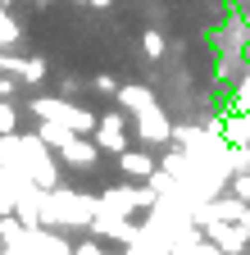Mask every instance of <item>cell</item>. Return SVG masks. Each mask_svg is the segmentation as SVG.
Wrapping results in <instances>:
<instances>
[{
  "mask_svg": "<svg viewBox=\"0 0 250 255\" xmlns=\"http://www.w3.org/2000/svg\"><path fill=\"white\" fill-rule=\"evenodd\" d=\"M23 87V78H14V73H0V101H14V91Z\"/></svg>",
  "mask_w": 250,
  "mask_h": 255,
  "instance_id": "16",
  "label": "cell"
},
{
  "mask_svg": "<svg viewBox=\"0 0 250 255\" xmlns=\"http://www.w3.org/2000/svg\"><path fill=\"white\" fill-rule=\"evenodd\" d=\"M18 37H23V32L9 18V5H0V46H18Z\"/></svg>",
  "mask_w": 250,
  "mask_h": 255,
  "instance_id": "11",
  "label": "cell"
},
{
  "mask_svg": "<svg viewBox=\"0 0 250 255\" xmlns=\"http://www.w3.org/2000/svg\"><path fill=\"white\" fill-rule=\"evenodd\" d=\"M5 73L23 78V87H41L46 82V59H37V55H9L5 50Z\"/></svg>",
  "mask_w": 250,
  "mask_h": 255,
  "instance_id": "6",
  "label": "cell"
},
{
  "mask_svg": "<svg viewBox=\"0 0 250 255\" xmlns=\"http://www.w3.org/2000/svg\"><path fill=\"white\" fill-rule=\"evenodd\" d=\"M228 187H232V196H241V201L250 205V173H232V182H228Z\"/></svg>",
  "mask_w": 250,
  "mask_h": 255,
  "instance_id": "14",
  "label": "cell"
},
{
  "mask_svg": "<svg viewBox=\"0 0 250 255\" xmlns=\"http://www.w3.org/2000/svg\"><path fill=\"white\" fill-rule=\"evenodd\" d=\"M96 219V196L86 191H69V187H50L46 205H41V228H91Z\"/></svg>",
  "mask_w": 250,
  "mask_h": 255,
  "instance_id": "1",
  "label": "cell"
},
{
  "mask_svg": "<svg viewBox=\"0 0 250 255\" xmlns=\"http://www.w3.org/2000/svg\"><path fill=\"white\" fill-rule=\"evenodd\" d=\"M23 246H27V255H73V246L59 237L55 228H27Z\"/></svg>",
  "mask_w": 250,
  "mask_h": 255,
  "instance_id": "5",
  "label": "cell"
},
{
  "mask_svg": "<svg viewBox=\"0 0 250 255\" xmlns=\"http://www.w3.org/2000/svg\"><path fill=\"white\" fill-rule=\"evenodd\" d=\"M0 5H14V0H0Z\"/></svg>",
  "mask_w": 250,
  "mask_h": 255,
  "instance_id": "20",
  "label": "cell"
},
{
  "mask_svg": "<svg viewBox=\"0 0 250 255\" xmlns=\"http://www.w3.org/2000/svg\"><path fill=\"white\" fill-rule=\"evenodd\" d=\"M82 5H86V0H82Z\"/></svg>",
  "mask_w": 250,
  "mask_h": 255,
  "instance_id": "21",
  "label": "cell"
},
{
  "mask_svg": "<svg viewBox=\"0 0 250 255\" xmlns=\"http://www.w3.org/2000/svg\"><path fill=\"white\" fill-rule=\"evenodd\" d=\"M96 159H100L96 137H82V132H73L69 146L59 150V164H69V169H96Z\"/></svg>",
  "mask_w": 250,
  "mask_h": 255,
  "instance_id": "4",
  "label": "cell"
},
{
  "mask_svg": "<svg viewBox=\"0 0 250 255\" xmlns=\"http://www.w3.org/2000/svg\"><path fill=\"white\" fill-rule=\"evenodd\" d=\"M5 132H18V105L14 101H0V137Z\"/></svg>",
  "mask_w": 250,
  "mask_h": 255,
  "instance_id": "12",
  "label": "cell"
},
{
  "mask_svg": "<svg viewBox=\"0 0 250 255\" xmlns=\"http://www.w3.org/2000/svg\"><path fill=\"white\" fill-rule=\"evenodd\" d=\"M86 5H96V9H109V5H114V0H86Z\"/></svg>",
  "mask_w": 250,
  "mask_h": 255,
  "instance_id": "19",
  "label": "cell"
},
{
  "mask_svg": "<svg viewBox=\"0 0 250 255\" xmlns=\"http://www.w3.org/2000/svg\"><path fill=\"white\" fill-rule=\"evenodd\" d=\"M37 137H41L50 150H64V146H69V137H73V128H69V123H59V119H41Z\"/></svg>",
  "mask_w": 250,
  "mask_h": 255,
  "instance_id": "9",
  "label": "cell"
},
{
  "mask_svg": "<svg viewBox=\"0 0 250 255\" xmlns=\"http://www.w3.org/2000/svg\"><path fill=\"white\" fill-rule=\"evenodd\" d=\"M118 105L141 114V110H150V105H155V96H150V87H118Z\"/></svg>",
  "mask_w": 250,
  "mask_h": 255,
  "instance_id": "10",
  "label": "cell"
},
{
  "mask_svg": "<svg viewBox=\"0 0 250 255\" xmlns=\"http://www.w3.org/2000/svg\"><path fill=\"white\" fill-rule=\"evenodd\" d=\"M128 114H105L100 123H96V132H91V137H96V146L100 150H109V155H118V150H128Z\"/></svg>",
  "mask_w": 250,
  "mask_h": 255,
  "instance_id": "3",
  "label": "cell"
},
{
  "mask_svg": "<svg viewBox=\"0 0 250 255\" xmlns=\"http://www.w3.org/2000/svg\"><path fill=\"white\" fill-rule=\"evenodd\" d=\"M91 87H96L100 96H118V78H114V73H96V82H91Z\"/></svg>",
  "mask_w": 250,
  "mask_h": 255,
  "instance_id": "15",
  "label": "cell"
},
{
  "mask_svg": "<svg viewBox=\"0 0 250 255\" xmlns=\"http://www.w3.org/2000/svg\"><path fill=\"white\" fill-rule=\"evenodd\" d=\"M14 205H18L14 187H9V182H0V214H14Z\"/></svg>",
  "mask_w": 250,
  "mask_h": 255,
  "instance_id": "17",
  "label": "cell"
},
{
  "mask_svg": "<svg viewBox=\"0 0 250 255\" xmlns=\"http://www.w3.org/2000/svg\"><path fill=\"white\" fill-rule=\"evenodd\" d=\"M218 251H223V255H241L246 246H250V233L241 228V223H223V219H214V223H205V228H200Z\"/></svg>",
  "mask_w": 250,
  "mask_h": 255,
  "instance_id": "2",
  "label": "cell"
},
{
  "mask_svg": "<svg viewBox=\"0 0 250 255\" xmlns=\"http://www.w3.org/2000/svg\"><path fill=\"white\" fill-rule=\"evenodd\" d=\"M118 169L128 173V178H137V182H150L155 173H160V164H155V155H146V150H118Z\"/></svg>",
  "mask_w": 250,
  "mask_h": 255,
  "instance_id": "8",
  "label": "cell"
},
{
  "mask_svg": "<svg viewBox=\"0 0 250 255\" xmlns=\"http://www.w3.org/2000/svg\"><path fill=\"white\" fill-rule=\"evenodd\" d=\"M141 50H146V59H160L164 55V37H160V32H146V37H141Z\"/></svg>",
  "mask_w": 250,
  "mask_h": 255,
  "instance_id": "13",
  "label": "cell"
},
{
  "mask_svg": "<svg viewBox=\"0 0 250 255\" xmlns=\"http://www.w3.org/2000/svg\"><path fill=\"white\" fill-rule=\"evenodd\" d=\"M132 128H137V137L141 141H173V128H168V119H164V110H141L137 119H132Z\"/></svg>",
  "mask_w": 250,
  "mask_h": 255,
  "instance_id": "7",
  "label": "cell"
},
{
  "mask_svg": "<svg viewBox=\"0 0 250 255\" xmlns=\"http://www.w3.org/2000/svg\"><path fill=\"white\" fill-rule=\"evenodd\" d=\"M73 255H109V251L96 246V242H82V246H73Z\"/></svg>",
  "mask_w": 250,
  "mask_h": 255,
  "instance_id": "18",
  "label": "cell"
}]
</instances>
